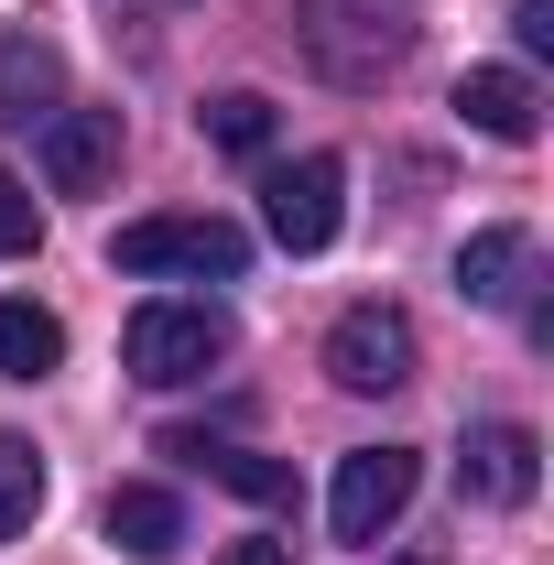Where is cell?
<instances>
[{
  "instance_id": "cell-1",
  "label": "cell",
  "mask_w": 554,
  "mask_h": 565,
  "mask_svg": "<svg viewBox=\"0 0 554 565\" xmlns=\"http://www.w3.org/2000/svg\"><path fill=\"white\" fill-rule=\"evenodd\" d=\"M120 359H131L141 392H185V381H207L217 359H228V316L217 305H185V294H152V305H131V327H120Z\"/></svg>"
},
{
  "instance_id": "cell-2",
  "label": "cell",
  "mask_w": 554,
  "mask_h": 565,
  "mask_svg": "<svg viewBox=\"0 0 554 565\" xmlns=\"http://www.w3.org/2000/svg\"><path fill=\"white\" fill-rule=\"evenodd\" d=\"M403 44H414L403 0H305V55L338 76V87H381V76L403 66Z\"/></svg>"
},
{
  "instance_id": "cell-3",
  "label": "cell",
  "mask_w": 554,
  "mask_h": 565,
  "mask_svg": "<svg viewBox=\"0 0 554 565\" xmlns=\"http://www.w3.org/2000/svg\"><path fill=\"white\" fill-rule=\"evenodd\" d=\"M109 262L120 273H141V282H163V273H196V282H239L251 273V239L228 228V217H131L120 239H109Z\"/></svg>"
},
{
  "instance_id": "cell-4",
  "label": "cell",
  "mask_w": 554,
  "mask_h": 565,
  "mask_svg": "<svg viewBox=\"0 0 554 565\" xmlns=\"http://www.w3.org/2000/svg\"><path fill=\"white\" fill-rule=\"evenodd\" d=\"M424 490V457L414 446H348L338 457V490H327V533L338 544H381Z\"/></svg>"
},
{
  "instance_id": "cell-5",
  "label": "cell",
  "mask_w": 554,
  "mask_h": 565,
  "mask_svg": "<svg viewBox=\"0 0 554 565\" xmlns=\"http://www.w3.org/2000/svg\"><path fill=\"white\" fill-rule=\"evenodd\" d=\"M327 381L338 392H403L414 381V316L403 305H348L327 327Z\"/></svg>"
},
{
  "instance_id": "cell-6",
  "label": "cell",
  "mask_w": 554,
  "mask_h": 565,
  "mask_svg": "<svg viewBox=\"0 0 554 565\" xmlns=\"http://www.w3.org/2000/svg\"><path fill=\"white\" fill-rule=\"evenodd\" d=\"M262 217H273L283 250H327L348 217V163L338 152H305V163H273L262 174Z\"/></svg>"
},
{
  "instance_id": "cell-7",
  "label": "cell",
  "mask_w": 554,
  "mask_h": 565,
  "mask_svg": "<svg viewBox=\"0 0 554 565\" xmlns=\"http://www.w3.org/2000/svg\"><path fill=\"white\" fill-rule=\"evenodd\" d=\"M109 174H120V109H87V98L44 109V185L55 196H98Z\"/></svg>"
},
{
  "instance_id": "cell-8",
  "label": "cell",
  "mask_w": 554,
  "mask_h": 565,
  "mask_svg": "<svg viewBox=\"0 0 554 565\" xmlns=\"http://www.w3.org/2000/svg\"><path fill=\"white\" fill-rule=\"evenodd\" d=\"M533 479H544L533 424H479V435H468V457H457V490H468V500H500V511H522Z\"/></svg>"
},
{
  "instance_id": "cell-9",
  "label": "cell",
  "mask_w": 554,
  "mask_h": 565,
  "mask_svg": "<svg viewBox=\"0 0 554 565\" xmlns=\"http://www.w3.org/2000/svg\"><path fill=\"white\" fill-rule=\"evenodd\" d=\"M457 120L489 131V141H533L544 131V87H533L522 66H468L457 76Z\"/></svg>"
},
{
  "instance_id": "cell-10",
  "label": "cell",
  "mask_w": 554,
  "mask_h": 565,
  "mask_svg": "<svg viewBox=\"0 0 554 565\" xmlns=\"http://www.w3.org/2000/svg\"><path fill=\"white\" fill-rule=\"evenodd\" d=\"M98 533H109L120 555L163 565L174 544H185V500H174V490H152V479H120V490H109V511H98Z\"/></svg>"
},
{
  "instance_id": "cell-11",
  "label": "cell",
  "mask_w": 554,
  "mask_h": 565,
  "mask_svg": "<svg viewBox=\"0 0 554 565\" xmlns=\"http://www.w3.org/2000/svg\"><path fill=\"white\" fill-rule=\"evenodd\" d=\"M163 457H185V468H207L217 490L262 500V511H283V500H294V468H283V457H251V446H207V435H163Z\"/></svg>"
},
{
  "instance_id": "cell-12",
  "label": "cell",
  "mask_w": 554,
  "mask_h": 565,
  "mask_svg": "<svg viewBox=\"0 0 554 565\" xmlns=\"http://www.w3.org/2000/svg\"><path fill=\"white\" fill-rule=\"evenodd\" d=\"M522 273H533V228H479L457 250V294L468 305H522Z\"/></svg>"
},
{
  "instance_id": "cell-13",
  "label": "cell",
  "mask_w": 554,
  "mask_h": 565,
  "mask_svg": "<svg viewBox=\"0 0 554 565\" xmlns=\"http://www.w3.org/2000/svg\"><path fill=\"white\" fill-rule=\"evenodd\" d=\"M66 87L44 33H0V120H44V98Z\"/></svg>"
},
{
  "instance_id": "cell-14",
  "label": "cell",
  "mask_w": 554,
  "mask_h": 565,
  "mask_svg": "<svg viewBox=\"0 0 554 565\" xmlns=\"http://www.w3.org/2000/svg\"><path fill=\"white\" fill-rule=\"evenodd\" d=\"M66 359V327L44 305H0V381H44Z\"/></svg>"
},
{
  "instance_id": "cell-15",
  "label": "cell",
  "mask_w": 554,
  "mask_h": 565,
  "mask_svg": "<svg viewBox=\"0 0 554 565\" xmlns=\"http://www.w3.org/2000/svg\"><path fill=\"white\" fill-rule=\"evenodd\" d=\"M207 141L239 152V163L273 152V98H262V87H217V98H207Z\"/></svg>"
},
{
  "instance_id": "cell-16",
  "label": "cell",
  "mask_w": 554,
  "mask_h": 565,
  "mask_svg": "<svg viewBox=\"0 0 554 565\" xmlns=\"http://www.w3.org/2000/svg\"><path fill=\"white\" fill-rule=\"evenodd\" d=\"M33 511H44V457H33L22 435H0V544L33 533Z\"/></svg>"
},
{
  "instance_id": "cell-17",
  "label": "cell",
  "mask_w": 554,
  "mask_h": 565,
  "mask_svg": "<svg viewBox=\"0 0 554 565\" xmlns=\"http://www.w3.org/2000/svg\"><path fill=\"white\" fill-rule=\"evenodd\" d=\"M33 239H44V207H33V185L0 163V262H11V250H33Z\"/></svg>"
},
{
  "instance_id": "cell-18",
  "label": "cell",
  "mask_w": 554,
  "mask_h": 565,
  "mask_svg": "<svg viewBox=\"0 0 554 565\" xmlns=\"http://www.w3.org/2000/svg\"><path fill=\"white\" fill-rule=\"evenodd\" d=\"M511 33H522V55H554V0H522Z\"/></svg>"
},
{
  "instance_id": "cell-19",
  "label": "cell",
  "mask_w": 554,
  "mask_h": 565,
  "mask_svg": "<svg viewBox=\"0 0 554 565\" xmlns=\"http://www.w3.org/2000/svg\"><path fill=\"white\" fill-rule=\"evenodd\" d=\"M228 565H294V544H262L251 533V544H228Z\"/></svg>"
}]
</instances>
